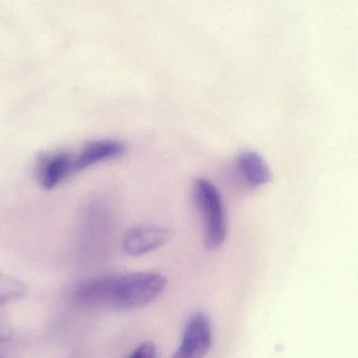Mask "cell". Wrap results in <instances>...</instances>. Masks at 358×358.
Here are the masks:
<instances>
[{"label":"cell","instance_id":"1","mask_svg":"<svg viewBox=\"0 0 358 358\" xmlns=\"http://www.w3.org/2000/svg\"><path fill=\"white\" fill-rule=\"evenodd\" d=\"M166 285V278L157 273L109 275L78 284L73 299L82 307L136 309L155 300Z\"/></svg>","mask_w":358,"mask_h":358},{"label":"cell","instance_id":"2","mask_svg":"<svg viewBox=\"0 0 358 358\" xmlns=\"http://www.w3.org/2000/svg\"><path fill=\"white\" fill-rule=\"evenodd\" d=\"M193 195L203 221L206 248H220L227 237V217L222 197L208 179L197 178L193 183Z\"/></svg>","mask_w":358,"mask_h":358},{"label":"cell","instance_id":"3","mask_svg":"<svg viewBox=\"0 0 358 358\" xmlns=\"http://www.w3.org/2000/svg\"><path fill=\"white\" fill-rule=\"evenodd\" d=\"M212 345V330L208 317L197 313L189 317L182 340L172 358H204Z\"/></svg>","mask_w":358,"mask_h":358},{"label":"cell","instance_id":"4","mask_svg":"<svg viewBox=\"0 0 358 358\" xmlns=\"http://www.w3.org/2000/svg\"><path fill=\"white\" fill-rule=\"evenodd\" d=\"M170 229L159 225L144 224L132 227L123 238V250L129 256H143L159 250L171 239Z\"/></svg>","mask_w":358,"mask_h":358},{"label":"cell","instance_id":"5","mask_svg":"<svg viewBox=\"0 0 358 358\" xmlns=\"http://www.w3.org/2000/svg\"><path fill=\"white\" fill-rule=\"evenodd\" d=\"M75 172V155L57 152L40 159L37 178L43 189H52Z\"/></svg>","mask_w":358,"mask_h":358},{"label":"cell","instance_id":"6","mask_svg":"<svg viewBox=\"0 0 358 358\" xmlns=\"http://www.w3.org/2000/svg\"><path fill=\"white\" fill-rule=\"evenodd\" d=\"M126 152L123 143L115 140H98L86 144L75 157V171L87 169L101 162L122 157Z\"/></svg>","mask_w":358,"mask_h":358},{"label":"cell","instance_id":"7","mask_svg":"<svg viewBox=\"0 0 358 358\" xmlns=\"http://www.w3.org/2000/svg\"><path fill=\"white\" fill-rule=\"evenodd\" d=\"M236 171L248 187L256 189L271 180V172L266 162L255 151H243L235 162Z\"/></svg>","mask_w":358,"mask_h":358},{"label":"cell","instance_id":"8","mask_svg":"<svg viewBox=\"0 0 358 358\" xmlns=\"http://www.w3.org/2000/svg\"><path fill=\"white\" fill-rule=\"evenodd\" d=\"M27 294V287L22 282L10 275L0 273V308L20 300Z\"/></svg>","mask_w":358,"mask_h":358},{"label":"cell","instance_id":"9","mask_svg":"<svg viewBox=\"0 0 358 358\" xmlns=\"http://www.w3.org/2000/svg\"><path fill=\"white\" fill-rule=\"evenodd\" d=\"M13 336V328L10 320L4 313H0V343L10 342Z\"/></svg>","mask_w":358,"mask_h":358},{"label":"cell","instance_id":"10","mask_svg":"<svg viewBox=\"0 0 358 358\" xmlns=\"http://www.w3.org/2000/svg\"><path fill=\"white\" fill-rule=\"evenodd\" d=\"M155 345L153 343L147 342L141 345L129 358H155Z\"/></svg>","mask_w":358,"mask_h":358}]
</instances>
